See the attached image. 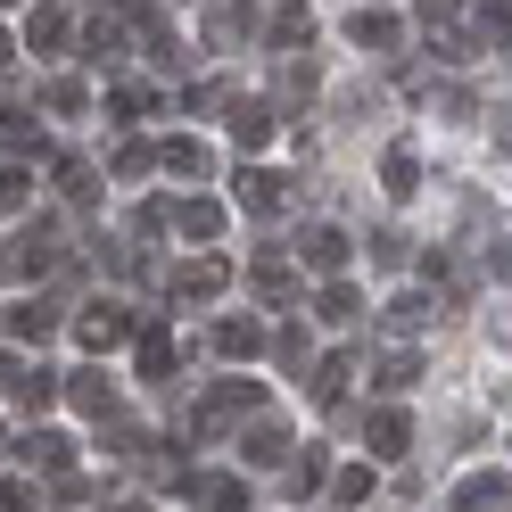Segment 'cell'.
<instances>
[{"label": "cell", "mask_w": 512, "mask_h": 512, "mask_svg": "<svg viewBox=\"0 0 512 512\" xmlns=\"http://www.w3.org/2000/svg\"><path fill=\"white\" fill-rule=\"evenodd\" d=\"M215 347H223V356H256V347H265V331H256V323H223Z\"/></svg>", "instance_id": "18"}, {"label": "cell", "mask_w": 512, "mask_h": 512, "mask_svg": "<svg viewBox=\"0 0 512 512\" xmlns=\"http://www.w3.org/2000/svg\"><path fill=\"white\" fill-rule=\"evenodd\" d=\"M323 314H331V323H347V314H356V290H347V281H331V290H323Z\"/></svg>", "instance_id": "26"}, {"label": "cell", "mask_w": 512, "mask_h": 512, "mask_svg": "<svg viewBox=\"0 0 512 512\" xmlns=\"http://www.w3.org/2000/svg\"><path fill=\"white\" fill-rule=\"evenodd\" d=\"M9 331H17V339H50V331H58V314H50V306H17V314H9Z\"/></svg>", "instance_id": "17"}, {"label": "cell", "mask_w": 512, "mask_h": 512, "mask_svg": "<svg viewBox=\"0 0 512 512\" xmlns=\"http://www.w3.org/2000/svg\"><path fill=\"white\" fill-rule=\"evenodd\" d=\"M232 133H240V141L256 149V141H265V133H273V116H265V108H232Z\"/></svg>", "instance_id": "21"}, {"label": "cell", "mask_w": 512, "mask_h": 512, "mask_svg": "<svg viewBox=\"0 0 512 512\" xmlns=\"http://www.w3.org/2000/svg\"><path fill=\"white\" fill-rule=\"evenodd\" d=\"M116 512H149V504H116Z\"/></svg>", "instance_id": "30"}, {"label": "cell", "mask_w": 512, "mask_h": 512, "mask_svg": "<svg viewBox=\"0 0 512 512\" xmlns=\"http://www.w3.org/2000/svg\"><path fill=\"white\" fill-rule=\"evenodd\" d=\"M331 479V463H323V446H298V463H290V496H314Z\"/></svg>", "instance_id": "10"}, {"label": "cell", "mask_w": 512, "mask_h": 512, "mask_svg": "<svg viewBox=\"0 0 512 512\" xmlns=\"http://www.w3.org/2000/svg\"><path fill=\"white\" fill-rule=\"evenodd\" d=\"M413 372H422V356H405V347H397V356L380 364V389H389V397H397V389H413Z\"/></svg>", "instance_id": "20"}, {"label": "cell", "mask_w": 512, "mask_h": 512, "mask_svg": "<svg viewBox=\"0 0 512 512\" xmlns=\"http://www.w3.org/2000/svg\"><path fill=\"white\" fill-rule=\"evenodd\" d=\"M281 455H290V438H281V430H256L248 438V463H281Z\"/></svg>", "instance_id": "23"}, {"label": "cell", "mask_w": 512, "mask_h": 512, "mask_svg": "<svg viewBox=\"0 0 512 512\" xmlns=\"http://www.w3.org/2000/svg\"><path fill=\"white\" fill-rule=\"evenodd\" d=\"M174 290H182V298H215V290H223V265H182Z\"/></svg>", "instance_id": "14"}, {"label": "cell", "mask_w": 512, "mask_h": 512, "mask_svg": "<svg viewBox=\"0 0 512 512\" xmlns=\"http://www.w3.org/2000/svg\"><path fill=\"white\" fill-rule=\"evenodd\" d=\"M364 446H372V455H405V446H413V422H405L397 405H380L372 422H364Z\"/></svg>", "instance_id": "4"}, {"label": "cell", "mask_w": 512, "mask_h": 512, "mask_svg": "<svg viewBox=\"0 0 512 512\" xmlns=\"http://www.w3.org/2000/svg\"><path fill=\"white\" fill-rule=\"evenodd\" d=\"M182 496L207 504V512H248V479H232V471H182Z\"/></svg>", "instance_id": "1"}, {"label": "cell", "mask_w": 512, "mask_h": 512, "mask_svg": "<svg viewBox=\"0 0 512 512\" xmlns=\"http://www.w3.org/2000/svg\"><path fill=\"white\" fill-rule=\"evenodd\" d=\"M380 174H389V190L405 199V190H422V157H413V149H389V166H380Z\"/></svg>", "instance_id": "13"}, {"label": "cell", "mask_w": 512, "mask_h": 512, "mask_svg": "<svg viewBox=\"0 0 512 512\" xmlns=\"http://www.w3.org/2000/svg\"><path fill=\"white\" fill-rule=\"evenodd\" d=\"M9 397H17L25 413H42V405L58 397V372H42V364H34V372H17V380H9Z\"/></svg>", "instance_id": "9"}, {"label": "cell", "mask_w": 512, "mask_h": 512, "mask_svg": "<svg viewBox=\"0 0 512 512\" xmlns=\"http://www.w3.org/2000/svg\"><path fill=\"white\" fill-rule=\"evenodd\" d=\"M166 166H174V174H199L207 149H199V141H166Z\"/></svg>", "instance_id": "24"}, {"label": "cell", "mask_w": 512, "mask_h": 512, "mask_svg": "<svg viewBox=\"0 0 512 512\" xmlns=\"http://www.w3.org/2000/svg\"><path fill=\"white\" fill-rule=\"evenodd\" d=\"M25 463H42V471H67V455H75V438L67 430H25V446H17Z\"/></svg>", "instance_id": "7"}, {"label": "cell", "mask_w": 512, "mask_h": 512, "mask_svg": "<svg viewBox=\"0 0 512 512\" xmlns=\"http://www.w3.org/2000/svg\"><path fill=\"white\" fill-rule=\"evenodd\" d=\"M34 504V488H25V479H0V512H25Z\"/></svg>", "instance_id": "28"}, {"label": "cell", "mask_w": 512, "mask_h": 512, "mask_svg": "<svg viewBox=\"0 0 512 512\" xmlns=\"http://www.w3.org/2000/svg\"><path fill=\"white\" fill-rule=\"evenodd\" d=\"M331 496H339V504H364V496H372V463H347V471L331 479Z\"/></svg>", "instance_id": "19"}, {"label": "cell", "mask_w": 512, "mask_h": 512, "mask_svg": "<svg viewBox=\"0 0 512 512\" xmlns=\"http://www.w3.org/2000/svg\"><path fill=\"white\" fill-rule=\"evenodd\" d=\"M0 67H9V34H0Z\"/></svg>", "instance_id": "29"}, {"label": "cell", "mask_w": 512, "mask_h": 512, "mask_svg": "<svg viewBox=\"0 0 512 512\" xmlns=\"http://www.w3.org/2000/svg\"><path fill=\"white\" fill-rule=\"evenodd\" d=\"M455 512H504V471H471L455 488Z\"/></svg>", "instance_id": "6"}, {"label": "cell", "mask_w": 512, "mask_h": 512, "mask_svg": "<svg viewBox=\"0 0 512 512\" xmlns=\"http://www.w3.org/2000/svg\"><path fill=\"white\" fill-rule=\"evenodd\" d=\"M273 356L290 364V372H306V331H281V347H273Z\"/></svg>", "instance_id": "27"}, {"label": "cell", "mask_w": 512, "mask_h": 512, "mask_svg": "<svg viewBox=\"0 0 512 512\" xmlns=\"http://www.w3.org/2000/svg\"><path fill=\"white\" fill-rule=\"evenodd\" d=\"M422 323H430V306H422V298H397V306H389V331H405V339H413Z\"/></svg>", "instance_id": "22"}, {"label": "cell", "mask_w": 512, "mask_h": 512, "mask_svg": "<svg viewBox=\"0 0 512 512\" xmlns=\"http://www.w3.org/2000/svg\"><path fill=\"white\" fill-rule=\"evenodd\" d=\"M75 339L91 347V356H108V347H124V339H133V323H124V306H91L83 323H75Z\"/></svg>", "instance_id": "2"}, {"label": "cell", "mask_w": 512, "mask_h": 512, "mask_svg": "<svg viewBox=\"0 0 512 512\" xmlns=\"http://www.w3.org/2000/svg\"><path fill=\"white\" fill-rule=\"evenodd\" d=\"M356 42H372V50H389V42H397V25H389V17H356Z\"/></svg>", "instance_id": "25"}, {"label": "cell", "mask_w": 512, "mask_h": 512, "mask_svg": "<svg viewBox=\"0 0 512 512\" xmlns=\"http://www.w3.org/2000/svg\"><path fill=\"white\" fill-rule=\"evenodd\" d=\"M67 397L91 413V422H100V413H116V380H108L100 364H91V372H75V380H67Z\"/></svg>", "instance_id": "5"}, {"label": "cell", "mask_w": 512, "mask_h": 512, "mask_svg": "<svg viewBox=\"0 0 512 512\" xmlns=\"http://www.w3.org/2000/svg\"><path fill=\"white\" fill-rule=\"evenodd\" d=\"M174 223H182L190 240H215V232H223V207H215V199H190V207H182Z\"/></svg>", "instance_id": "12"}, {"label": "cell", "mask_w": 512, "mask_h": 512, "mask_svg": "<svg viewBox=\"0 0 512 512\" xmlns=\"http://www.w3.org/2000/svg\"><path fill=\"white\" fill-rule=\"evenodd\" d=\"M347 380H356V356H323V364H314V397H323V405H339V389H347Z\"/></svg>", "instance_id": "11"}, {"label": "cell", "mask_w": 512, "mask_h": 512, "mask_svg": "<svg viewBox=\"0 0 512 512\" xmlns=\"http://www.w3.org/2000/svg\"><path fill=\"white\" fill-rule=\"evenodd\" d=\"M256 405H265V389H256V380H232V389H215V397H207L199 430H223V422H232V413H256Z\"/></svg>", "instance_id": "3"}, {"label": "cell", "mask_w": 512, "mask_h": 512, "mask_svg": "<svg viewBox=\"0 0 512 512\" xmlns=\"http://www.w3.org/2000/svg\"><path fill=\"white\" fill-rule=\"evenodd\" d=\"M141 372H149V380L174 372V339H166V331H141Z\"/></svg>", "instance_id": "15"}, {"label": "cell", "mask_w": 512, "mask_h": 512, "mask_svg": "<svg viewBox=\"0 0 512 512\" xmlns=\"http://www.w3.org/2000/svg\"><path fill=\"white\" fill-rule=\"evenodd\" d=\"M298 248H306V265H314V273H339V265H347V240L331 232V223H314V232H306Z\"/></svg>", "instance_id": "8"}, {"label": "cell", "mask_w": 512, "mask_h": 512, "mask_svg": "<svg viewBox=\"0 0 512 512\" xmlns=\"http://www.w3.org/2000/svg\"><path fill=\"white\" fill-rule=\"evenodd\" d=\"M240 199H248L256 215H273V207H281V182H273V174H240Z\"/></svg>", "instance_id": "16"}]
</instances>
